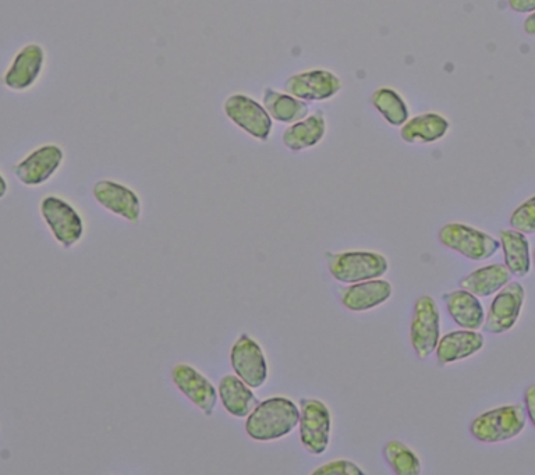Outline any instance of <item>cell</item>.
<instances>
[{
  "mask_svg": "<svg viewBox=\"0 0 535 475\" xmlns=\"http://www.w3.org/2000/svg\"><path fill=\"white\" fill-rule=\"evenodd\" d=\"M300 423V407L285 396L258 403L247 416L246 432L253 441L272 442L285 438Z\"/></svg>",
  "mask_w": 535,
  "mask_h": 475,
  "instance_id": "1",
  "label": "cell"
},
{
  "mask_svg": "<svg viewBox=\"0 0 535 475\" xmlns=\"http://www.w3.org/2000/svg\"><path fill=\"white\" fill-rule=\"evenodd\" d=\"M526 409L520 404H508L485 411L474 418L470 432L478 442L502 443L515 439L526 428Z\"/></svg>",
  "mask_w": 535,
  "mask_h": 475,
  "instance_id": "2",
  "label": "cell"
},
{
  "mask_svg": "<svg viewBox=\"0 0 535 475\" xmlns=\"http://www.w3.org/2000/svg\"><path fill=\"white\" fill-rule=\"evenodd\" d=\"M332 278L345 285L382 278L389 262L377 251L353 250L325 255Z\"/></svg>",
  "mask_w": 535,
  "mask_h": 475,
  "instance_id": "3",
  "label": "cell"
},
{
  "mask_svg": "<svg viewBox=\"0 0 535 475\" xmlns=\"http://www.w3.org/2000/svg\"><path fill=\"white\" fill-rule=\"evenodd\" d=\"M438 239L442 246L471 261L490 260L501 248L499 239L464 223H448L439 230Z\"/></svg>",
  "mask_w": 535,
  "mask_h": 475,
  "instance_id": "4",
  "label": "cell"
},
{
  "mask_svg": "<svg viewBox=\"0 0 535 475\" xmlns=\"http://www.w3.org/2000/svg\"><path fill=\"white\" fill-rule=\"evenodd\" d=\"M300 441L310 455L321 456L331 442L332 417L329 407L318 399L300 400Z\"/></svg>",
  "mask_w": 535,
  "mask_h": 475,
  "instance_id": "5",
  "label": "cell"
},
{
  "mask_svg": "<svg viewBox=\"0 0 535 475\" xmlns=\"http://www.w3.org/2000/svg\"><path fill=\"white\" fill-rule=\"evenodd\" d=\"M441 340V314L431 296L418 297L414 304L410 343L417 357L425 360L435 353Z\"/></svg>",
  "mask_w": 535,
  "mask_h": 475,
  "instance_id": "6",
  "label": "cell"
},
{
  "mask_svg": "<svg viewBox=\"0 0 535 475\" xmlns=\"http://www.w3.org/2000/svg\"><path fill=\"white\" fill-rule=\"evenodd\" d=\"M41 215L53 237L63 248H72L83 239V218L72 204L62 198H44L41 202Z\"/></svg>",
  "mask_w": 535,
  "mask_h": 475,
  "instance_id": "7",
  "label": "cell"
},
{
  "mask_svg": "<svg viewBox=\"0 0 535 475\" xmlns=\"http://www.w3.org/2000/svg\"><path fill=\"white\" fill-rule=\"evenodd\" d=\"M526 290L520 282H510L495 294L490 311L485 317L484 329L492 335L512 331L522 314Z\"/></svg>",
  "mask_w": 535,
  "mask_h": 475,
  "instance_id": "8",
  "label": "cell"
},
{
  "mask_svg": "<svg viewBox=\"0 0 535 475\" xmlns=\"http://www.w3.org/2000/svg\"><path fill=\"white\" fill-rule=\"evenodd\" d=\"M230 364L235 374L250 388L260 389L268 379V361L264 350L251 336H240L230 350Z\"/></svg>",
  "mask_w": 535,
  "mask_h": 475,
  "instance_id": "9",
  "label": "cell"
},
{
  "mask_svg": "<svg viewBox=\"0 0 535 475\" xmlns=\"http://www.w3.org/2000/svg\"><path fill=\"white\" fill-rule=\"evenodd\" d=\"M226 116L240 129L257 140H268L272 133V119L264 106L246 95H232L225 102Z\"/></svg>",
  "mask_w": 535,
  "mask_h": 475,
  "instance_id": "10",
  "label": "cell"
},
{
  "mask_svg": "<svg viewBox=\"0 0 535 475\" xmlns=\"http://www.w3.org/2000/svg\"><path fill=\"white\" fill-rule=\"evenodd\" d=\"M172 381L197 409L207 417L212 416L219 393L208 378L189 364H177L172 370Z\"/></svg>",
  "mask_w": 535,
  "mask_h": 475,
  "instance_id": "11",
  "label": "cell"
},
{
  "mask_svg": "<svg viewBox=\"0 0 535 475\" xmlns=\"http://www.w3.org/2000/svg\"><path fill=\"white\" fill-rule=\"evenodd\" d=\"M342 81L328 70H310L294 74L285 83V91L301 101H327L339 94Z\"/></svg>",
  "mask_w": 535,
  "mask_h": 475,
  "instance_id": "12",
  "label": "cell"
},
{
  "mask_svg": "<svg viewBox=\"0 0 535 475\" xmlns=\"http://www.w3.org/2000/svg\"><path fill=\"white\" fill-rule=\"evenodd\" d=\"M92 196L106 211L120 216L124 221L140 222V198L124 184L112 182V180H101L92 187Z\"/></svg>",
  "mask_w": 535,
  "mask_h": 475,
  "instance_id": "13",
  "label": "cell"
},
{
  "mask_svg": "<svg viewBox=\"0 0 535 475\" xmlns=\"http://www.w3.org/2000/svg\"><path fill=\"white\" fill-rule=\"evenodd\" d=\"M62 162L63 151L58 145H44L14 166V175L24 186H41L58 172Z\"/></svg>",
  "mask_w": 535,
  "mask_h": 475,
  "instance_id": "14",
  "label": "cell"
},
{
  "mask_svg": "<svg viewBox=\"0 0 535 475\" xmlns=\"http://www.w3.org/2000/svg\"><path fill=\"white\" fill-rule=\"evenodd\" d=\"M392 293L393 287L388 280L371 279L345 287L340 293V301L346 310L364 313L385 304Z\"/></svg>",
  "mask_w": 535,
  "mask_h": 475,
  "instance_id": "15",
  "label": "cell"
},
{
  "mask_svg": "<svg viewBox=\"0 0 535 475\" xmlns=\"http://www.w3.org/2000/svg\"><path fill=\"white\" fill-rule=\"evenodd\" d=\"M45 52L41 45L24 46L7 70L5 85L13 91H24L37 81L44 67Z\"/></svg>",
  "mask_w": 535,
  "mask_h": 475,
  "instance_id": "16",
  "label": "cell"
},
{
  "mask_svg": "<svg viewBox=\"0 0 535 475\" xmlns=\"http://www.w3.org/2000/svg\"><path fill=\"white\" fill-rule=\"evenodd\" d=\"M485 345L483 333L463 329L448 333L439 340L437 350V360L439 365H448L456 361L466 360L480 353Z\"/></svg>",
  "mask_w": 535,
  "mask_h": 475,
  "instance_id": "17",
  "label": "cell"
},
{
  "mask_svg": "<svg viewBox=\"0 0 535 475\" xmlns=\"http://www.w3.org/2000/svg\"><path fill=\"white\" fill-rule=\"evenodd\" d=\"M444 301L453 322L460 328L478 331L481 326H484L487 315H485L483 303L469 290H464L462 287L459 290H453L445 294Z\"/></svg>",
  "mask_w": 535,
  "mask_h": 475,
  "instance_id": "18",
  "label": "cell"
},
{
  "mask_svg": "<svg viewBox=\"0 0 535 475\" xmlns=\"http://www.w3.org/2000/svg\"><path fill=\"white\" fill-rule=\"evenodd\" d=\"M251 389L253 388H250L237 375H225L218 386L223 409L233 417H247L258 404Z\"/></svg>",
  "mask_w": 535,
  "mask_h": 475,
  "instance_id": "19",
  "label": "cell"
},
{
  "mask_svg": "<svg viewBox=\"0 0 535 475\" xmlns=\"http://www.w3.org/2000/svg\"><path fill=\"white\" fill-rule=\"evenodd\" d=\"M449 120L438 113H423L407 120L402 126L400 136L409 144H430L442 140L448 134Z\"/></svg>",
  "mask_w": 535,
  "mask_h": 475,
  "instance_id": "20",
  "label": "cell"
},
{
  "mask_svg": "<svg viewBox=\"0 0 535 475\" xmlns=\"http://www.w3.org/2000/svg\"><path fill=\"white\" fill-rule=\"evenodd\" d=\"M499 241H501L503 257H505V265L510 274L517 278L529 275L533 262H531L530 241L527 235L513 228L506 229L502 230L499 235Z\"/></svg>",
  "mask_w": 535,
  "mask_h": 475,
  "instance_id": "21",
  "label": "cell"
},
{
  "mask_svg": "<svg viewBox=\"0 0 535 475\" xmlns=\"http://www.w3.org/2000/svg\"><path fill=\"white\" fill-rule=\"evenodd\" d=\"M327 133V122L321 112L293 123L283 133V144L290 151L299 152L313 148Z\"/></svg>",
  "mask_w": 535,
  "mask_h": 475,
  "instance_id": "22",
  "label": "cell"
},
{
  "mask_svg": "<svg viewBox=\"0 0 535 475\" xmlns=\"http://www.w3.org/2000/svg\"><path fill=\"white\" fill-rule=\"evenodd\" d=\"M512 280V274L505 264L487 265L460 280V287L477 297H491Z\"/></svg>",
  "mask_w": 535,
  "mask_h": 475,
  "instance_id": "23",
  "label": "cell"
},
{
  "mask_svg": "<svg viewBox=\"0 0 535 475\" xmlns=\"http://www.w3.org/2000/svg\"><path fill=\"white\" fill-rule=\"evenodd\" d=\"M264 108L267 109L269 116L278 122L293 124L299 120L306 119L310 108L306 102L293 97V95L283 94L275 90H265Z\"/></svg>",
  "mask_w": 535,
  "mask_h": 475,
  "instance_id": "24",
  "label": "cell"
},
{
  "mask_svg": "<svg viewBox=\"0 0 535 475\" xmlns=\"http://www.w3.org/2000/svg\"><path fill=\"white\" fill-rule=\"evenodd\" d=\"M372 105L392 126H403L409 120L405 99L393 88H379L372 94Z\"/></svg>",
  "mask_w": 535,
  "mask_h": 475,
  "instance_id": "25",
  "label": "cell"
},
{
  "mask_svg": "<svg viewBox=\"0 0 535 475\" xmlns=\"http://www.w3.org/2000/svg\"><path fill=\"white\" fill-rule=\"evenodd\" d=\"M384 457L393 473L398 475H418L421 473V460L413 449L400 441H389L384 446Z\"/></svg>",
  "mask_w": 535,
  "mask_h": 475,
  "instance_id": "26",
  "label": "cell"
},
{
  "mask_svg": "<svg viewBox=\"0 0 535 475\" xmlns=\"http://www.w3.org/2000/svg\"><path fill=\"white\" fill-rule=\"evenodd\" d=\"M510 226L524 235H535V196L522 202L510 215Z\"/></svg>",
  "mask_w": 535,
  "mask_h": 475,
  "instance_id": "27",
  "label": "cell"
},
{
  "mask_svg": "<svg viewBox=\"0 0 535 475\" xmlns=\"http://www.w3.org/2000/svg\"><path fill=\"white\" fill-rule=\"evenodd\" d=\"M314 474H340V475H361L364 471L350 460L339 459L333 462L325 463L324 466L318 467L313 471Z\"/></svg>",
  "mask_w": 535,
  "mask_h": 475,
  "instance_id": "28",
  "label": "cell"
},
{
  "mask_svg": "<svg viewBox=\"0 0 535 475\" xmlns=\"http://www.w3.org/2000/svg\"><path fill=\"white\" fill-rule=\"evenodd\" d=\"M524 409H526L527 418L535 428V385H530L524 392Z\"/></svg>",
  "mask_w": 535,
  "mask_h": 475,
  "instance_id": "29",
  "label": "cell"
},
{
  "mask_svg": "<svg viewBox=\"0 0 535 475\" xmlns=\"http://www.w3.org/2000/svg\"><path fill=\"white\" fill-rule=\"evenodd\" d=\"M509 6L517 13L535 12V0H509Z\"/></svg>",
  "mask_w": 535,
  "mask_h": 475,
  "instance_id": "30",
  "label": "cell"
},
{
  "mask_svg": "<svg viewBox=\"0 0 535 475\" xmlns=\"http://www.w3.org/2000/svg\"><path fill=\"white\" fill-rule=\"evenodd\" d=\"M524 31L531 37H535V13L531 14L530 17H527V20L524 21Z\"/></svg>",
  "mask_w": 535,
  "mask_h": 475,
  "instance_id": "31",
  "label": "cell"
},
{
  "mask_svg": "<svg viewBox=\"0 0 535 475\" xmlns=\"http://www.w3.org/2000/svg\"><path fill=\"white\" fill-rule=\"evenodd\" d=\"M0 183H2V193H0V196L5 197L6 191H7V184L5 176L0 177Z\"/></svg>",
  "mask_w": 535,
  "mask_h": 475,
  "instance_id": "32",
  "label": "cell"
},
{
  "mask_svg": "<svg viewBox=\"0 0 535 475\" xmlns=\"http://www.w3.org/2000/svg\"><path fill=\"white\" fill-rule=\"evenodd\" d=\"M533 260H534V264H535V250H534V253H533Z\"/></svg>",
  "mask_w": 535,
  "mask_h": 475,
  "instance_id": "33",
  "label": "cell"
}]
</instances>
